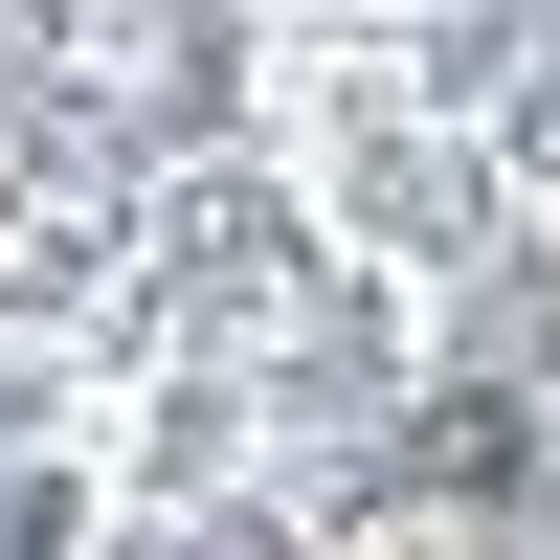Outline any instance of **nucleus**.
<instances>
[{
	"mask_svg": "<svg viewBox=\"0 0 560 560\" xmlns=\"http://www.w3.org/2000/svg\"><path fill=\"white\" fill-rule=\"evenodd\" d=\"M560 404V0H0V560H382Z\"/></svg>",
	"mask_w": 560,
	"mask_h": 560,
	"instance_id": "f257e3e1",
	"label": "nucleus"
}]
</instances>
